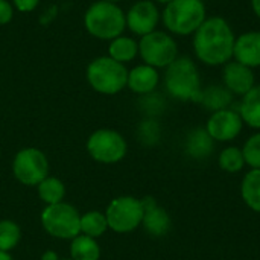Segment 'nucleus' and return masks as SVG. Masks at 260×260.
I'll return each instance as SVG.
<instances>
[{"mask_svg": "<svg viewBox=\"0 0 260 260\" xmlns=\"http://www.w3.org/2000/svg\"><path fill=\"white\" fill-rule=\"evenodd\" d=\"M235 41L236 34L224 17H207L192 35L193 55L204 66H225L233 59Z\"/></svg>", "mask_w": 260, "mask_h": 260, "instance_id": "nucleus-1", "label": "nucleus"}, {"mask_svg": "<svg viewBox=\"0 0 260 260\" xmlns=\"http://www.w3.org/2000/svg\"><path fill=\"white\" fill-rule=\"evenodd\" d=\"M166 91L178 101L200 102L201 96V75L195 59L190 56H178L165 69Z\"/></svg>", "mask_w": 260, "mask_h": 260, "instance_id": "nucleus-2", "label": "nucleus"}, {"mask_svg": "<svg viewBox=\"0 0 260 260\" xmlns=\"http://www.w3.org/2000/svg\"><path fill=\"white\" fill-rule=\"evenodd\" d=\"M207 18L203 0H172L161 11V23L174 37H192Z\"/></svg>", "mask_w": 260, "mask_h": 260, "instance_id": "nucleus-3", "label": "nucleus"}, {"mask_svg": "<svg viewBox=\"0 0 260 260\" xmlns=\"http://www.w3.org/2000/svg\"><path fill=\"white\" fill-rule=\"evenodd\" d=\"M84 26L91 37L111 41L123 35L126 29V17L119 5L99 0L90 5L85 11Z\"/></svg>", "mask_w": 260, "mask_h": 260, "instance_id": "nucleus-4", "label": "nucleus"}, {"mask_svg": "<svg viewBox=\"0 0 260 260\" xmlns=\"http://www.w3.org/2000/svg\"><path fill=\"white\" fill-rule=\"evenodd\" d=\"M87 81L90 87L101 94H117L126 87L128 69L108 55L99 56L88 64Z\"/></svg>", "mask_w": 260, "mask_h": 260, "instance_id": "nucleus-5", "label": "nucleus"}, {"mask_svg": "<svg viewBox=\"0 0 260 260\" xmlns=\"http://www.w3.org/2000/svg\"><path fill=\"white\" fill-rule=\"evenodd\" d=\"M139 55L142 61L151 67L166 69L178 55V44L174 35L166 30H154L139 40Z\"/></svg>", "mask_w": 260, "mask_h": 260, "instance_id": "nucleus-6", "label": "nucleus"}, {"mask_svg": "<svg viewBox=\"0 0 260 260\" xmlns=\"http://www.w3.org/2000/svg\"><path fill=\"white\" fill-rule=\"evenodd\" d=\"M41 224L56 239H75L81 235V215L67 203L46 206L41 213Z\"/></svg>", "mask_w": 260, "mask_h": 260, "instance_id": "nucleus-7", "label": "nucleus"}, {"mask_svg": "<svg viewBox=\"0 0 260 260\" xmlns=\"http://www.w3.org/2000/svg\"><path fill=\"white\" fill-rule=\"evenodd\" d=\"M143 204L134 197H119L113 200L105 212L108 229L116 233H129L143 221Z\"/></svg>", "mask_w": 260, "mask_h": 260, "instance_id": "nucleus-8", "label": "nucleus"}, {"mask_svg": "<svg viewBox=\"0 0 260 260\" xmlns=\"http://www.w3.org/2000/svg\"><path fill=\"white\" fill-rule=\"evenodd\" d=\"M87 151L93 160L104 165L120 161L128 151L126 142L122 134L114 129H98L87 140Z\"/></svg>", "mask_w": 260, "mask_h": 260, "instance_id": "nucleus-9", "label": "nucleus"}, {"mask_svg": "<svg viewBox=\"0 0 260 260\" xmlns=\"http://www.w3.org/2000/svg\"><path fill=\"white\" fill-rule=\"evenodd\" d=\"M12 172L21 184L38 186L49 177L47 157L37 148H24L17 152L12 161Z\"/></svg>", "mask_w": 260, "mask_h": 260, "instance_id": "nucleus-10", "label": "nucleus"}, {"mask_svg": "<svg viewBox=\"0 0 260 260\" xmlns=\"http://www.w3.org/2000/svg\"><path fill=\"white\" fill-rule=\"evenodd\" d=\"M125 17L126 27L134 35L143 37L157 30V26L161 21V11L152 0H139L128 9Z\"/></svg>", "mask_w": 260, "mask_h": 260, "instance_id": "nucleus-11", "label": "nucleus"}, {"mask_svg": "<svg viewBox=\"0 0 260 260\" xmlns=\"http://www.w3.org/2000/svg\"><path fill=\"white\" fill-rule=\"evenodd\" d=\"M244 122L235 108H224L212 113L207 120L206 129L216 142H230L236 139L242 131Z\"/></svg>", "mask_w": 260, "mask_h": 260, "instance_id": "nucleus-12", "label": "nucleus"}, {"mask_svg": "<svg viewBox=\"0 0 260 260\" xmlns=\"http://www.w3.org/2000/svg\"><path fill=\"white\" fill-rule=\"evenodd\" d=\"M222 85L233 96H244L256 85V76L253 69L232 59L222 66Z\"/></svg>", "mask_w": 260, "mask_h": 260, "instance_id": "nucleus-13", "label": "nucleus"}, {"mask_svg": "<svg viewBox=\"0 0 260 260\" xmlns=\"http://www.w3.org/2000/svg\"><path fill=\"white\" fill-rule=\"evenodd\" d=\"M233 59L250 67H260V30H247L236 35Z\"/></svg>", "mask_w": 260, "mask_h": 260, "instance_id": "nucleus-14", "label": "nucleus"}, {"mask_svg": "<svg viewBox=\"0 0 260 260\" xmlns=\"http://www.w3.org/2000/svg\"><path fill=\"white\" fill-rule=\"evenodd\" d=\"M160 84V73L155 67H151L148 64H139L128 70V82L126 87L140 96L154 93Z\"/></svg>", "mask_w": 260, "mask_h": 260, "instance_id": "nucleus-15", "label": "nucleus"}, {"mask_svg": "<svg viewBox=\"0 0 260 260\" xmlns=\"http://www.w3.org/2000/svg\"><path fill=\"white\" fill-rule=\"evenodd\" d=\"M143 204V227L145 230L152 235V236H163L168 233L171 227V218L169 215L157 206V203L152 198H145L142 200Z\"/></svg>", "mask_w": 260, "mask_h": 260, "instance_id": "nucleus-16", "label": "nucleus"}, {"mask_svg": "<svg viewBox=\"0 0 260 260\" xmlns=\"http://www.w3.org/2000/svg\"><path fill=\"white\" fill-rule=\"evenodd\" d=\"M233 98L235 96L222 84H213L201 90L198 104H201L206 110L215 113L224 108H230V105L233 104Z\"/></svg>", "mask_w": 260, "mask_h": 260, "instance_id": "nucleus-17", "label": "nucleus"}, {"mask_svg": "<svg viewBox=\"0 0 260 260\" xmlns=\"http://www.w3.org/2000/svg\"><path fill=\"white\" fill-rule=\"evenodd\" d=\"M236 110L244 123L254 129H260V84H256L247 94L242 96Z\"/></svg>", "mask_w": 260, "mask_h": 260, "instance_id": "nucleus-18", "label": "nucleus"}, {"mask_svg": "<svg viewBox=\"0 0 260 260\" xmlns=\"http://www.w3.org/2000/svg\"><path fill=\"white\" fill-rule=\"evenodd\" d=\"M139 55V41H136L133 37L120 35L110 41L108 46V56L120 64L131 62Z\"/></svg>", "mask_w": 260, "mask_h": 260, "instance_id": "nucleus-19", "label": "nucleus"}, {"mask_svg": "<svg viewBox=\"0 0 260 260\" xmlns=\"http://www.w3.org/2000/svg\"><path fill=\"white\" fill-rule=\"evenodd\" d=\"M215 146V140L210 137L206 128H197L189 133L187 142H186V149L187 154L192 155L193 158H206L212 154Z\"/></svg>", "mask_w": 260, "mask_h": 260, "instance_id": "nucleus-20", "label": "nucleus"}, {"mask_svg": "<svg viewBox=\"0 0 260 260\" xmlns=\"http://www.w3.org/2000/svg\"><path fill=\"white\" fill-rule=\"evenodd\" d=\"M70 256L73 260H99L101 247L96 239L88 238L85 235H79L72 239Z\"/></svg>", "mask_w": 260, "mask_h": 260, "instance_id": "nucleus-21", "label": "nucleus"}, {"mask_svg": "<svg viewBox=\"0 0 260 260\" xmlns=\"http://www.w3.org/2000/svg\"><path fill=\"white\" fill-rule=\"evenodd\" d=\"M242 198L254 212H260V169L250 171L242 180Z\"/></svg>", "mask_w": 260, "mask_h": 260, "instance_id": "nucleus-22", "label": "nucleus"}, {"mask_svg": "<svg viewBox=\"0 0 260 260\" xmlns=\"http://www.w3.org/2000/svg\"><path fill=\"white\" fill-rule=\"evenodd\" d=\"M37 189H38V195H40L41 201L46 203L47 206L62 203L64 195H66L64 183L61 180L55 178V177H46L37 186Z\"/></svg>", "mask_w": 260, "mask_h": 260, "instance_id": "nucleus-23", "label": "nucleus"}, {"mask_svg": "<svg viewBox=\"0 0 260 260\" xmlns=\"http://www.w3.org/2000/svg\"><path fill=\"white\" fill-rule=\"evenodd\" d=\"M107 229H108V222L105 213L91 210L81 216V235L98 239L107 232Z\"/></svg>", "mask_w": 260, "mask_h": 260, "instance_id": "nucleus-24", "label": "nucleus"}, {"mask_svg": "<svg viewBox=\"0 0 260 260\" xmlns=\"http://www.w3.org/2000/svg\"><path fill=\"white\" fill-rule=\"evenodd\" d=\"M21 238V230L20 227L9 219L0 221V251L9 253L17 247Z\"/></svg>", "mask_w": 260, "mask_h": 260, "instance_id": "nucleus-25", "label": "nucleus"}, {"mask_svg": "<svg viewBox=\"0 0 260 260\" xmlns=\"http://www.w3.org/2000/svg\"><path fill=\"white\" fill-rule=\"evenodd\" d=\"M245 165V158L242 154V149L236 148V146H230L225 148L221 154H219V166L227 171V172H239Z\"/></svg>", "mask_w": 260, "mask_h": 260, "instance_id": "nucleus-26", "label": "nucleus"}, {"mask_svg": "<svg viewBox=\"0 0 260 260\" xmlns=\"http://www.w3.org/2000/svg\"><path fill=\"white\" fill-rule=\"evenodd\" d=\"M245 165H250L253 169H260V133L251 136L242 149Z\"/></svg>", "mask_w": 260, "mask_h": 260, "instance_id": "nucleus-27", "label": "nucleus"}, {"mask_svg": "<svg viewBox=\"0 0 260 260\" xmlns=\"http://www.w3.org/2000/svg\"><path fill=\"white\" fill-rule=\"evenodd\" d=\"M140 136L143 139H148L149 142H155L160 136V128H158V123L152 119L149 120H145L142 125H140Z\"/></svg>", "mask_w": 260, "mask_h": 260, "instance_id": "nucleus-28", "label": "nucleus"}, {"mask_svg": "<svg viewBox=\"0 0 260 260\" xmlns=\"http://www.w3.org/2000/svg\"><path fill=\"white\" fill-rule=\"evenodd\" d=\"M14 17V6L8 0H0V26L8 24Z\"/></svg>", "mask_w": 260, "mask_h": 260, "instance_id": "nucleus-29", "label": "nucleus"}, {"mask_svg": "<svg viewBox=\"0 0 260 260\" xmlns=\"http://www.w3.org/2000/svg\"><path fill=\"white\" fill-rule=\"evenodd\" d=\"M40 5V0H12L14 9L20 12H32Z\"/></svg>", "mask_w": 260, "mask_h": 260, "instance_id": "nucleus-30", "label": "nucleus"}, {"mask_svg": "<svg viewBox=\"0 0 260 260\" xmlns=\"http://www.w3.org/2000/svg\"><path fill=\"white\" fill-rule=\"evenodd\" d=\"M250 5H251V9H253L254 15L260 20V0H250Z\"/></svg>", "mask_w": 260, "mask_h": 260, "instance_id": "nucleus-31", "label": "nucleus"}, {"mask_svg": "<svg viewBox=\"0 0 260 260\" xmlns=\"http://www.w3.org/2000/svg\"><path fill=\"white\" fill-rule=\"evenodd\" d=\"M41 260H59V257H58V254L55 251H46L41 256Z\"/></svg>", "mask_w": 260, "mask_h": 260, "instance_id": "nucleus-32", "label": "nucleus"}, {"mask_svg": "<svg viewBox=\"0 0 260 260\" xmlns=\"http://www.w3.org/2000/svg\"><path fill=\"white\" fill-rule=\"evenodd\" d=\"M0 260H12L9 253H5V251H0Z\"/></svg>", "mask_w": 260, "mask_h": 260, "instance_id": "nucleus-33", "label": "nucleus"}, {"mask_svg": "<svg viewBox=\"0 0 260 260\" xmlns=\"http://www.w3.org/2000/svg\"><path fill=\"white\" fill-rule=\"evenodd\" d=\"M152 2H155L157 5H168V3L172 2V0H152Z\"/></svg>", "mask_w": 260, "mask_h": 260, "instance_id": "nucleus-34", "label": "nucleus"}, {"mask_svg": "<svg viewBox=\"0 0 260 260\" xmlns=\"http://www.w3.org/2000/svg\"><path fill=\"white\" fill-rule=\"evenodd\" d=\"M104 2H110V3H116V5H117V3L122 2V0H104Z\"/></svg>", "mask_w": 260, "mask_h": 260, "instance_id": "nucleus-35", "label": "nucleus"}, {"mask_svg": "<svg viewBox=\"0 0 260 260\" xmlns=\"http://www.w3.org/2000/svg\"><path fill=\"white\" fill-rule=\"evenodd\" d=\"M59 260H73V259H59Z\"/></svg>", "mask_w": 260, "mask_h": 260, "instance_id": "nucleus-36", "label": "nucleus"}]
</instances>
